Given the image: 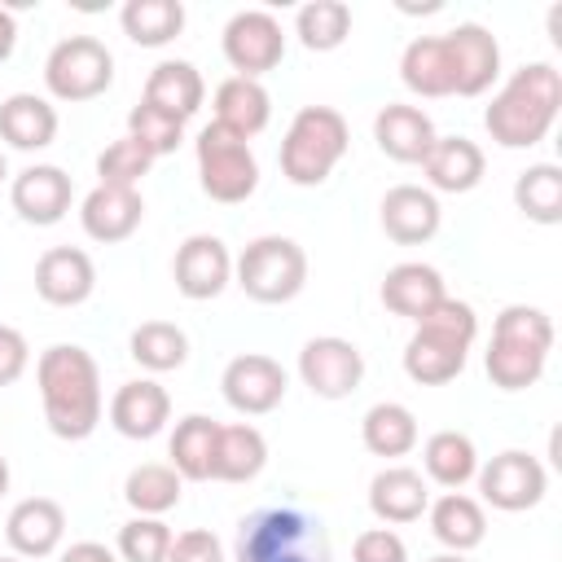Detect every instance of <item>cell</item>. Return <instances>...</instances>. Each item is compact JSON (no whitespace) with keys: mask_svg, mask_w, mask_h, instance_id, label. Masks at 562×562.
<instances>
[{"mask_svg":"<svg viewBox=\"0 0 562 562\" xmlns=\"http://www.w3.org/2000/svg\"><path fill=\"white\" fill-rule=\"evenodd\" d=\"M487 158L470 136H435L430 154L422 158V176L430 193H470L483 184Z\"/></svg>","mask_w":562,"mask_h":562,"instance_id":"23","label":"cell"},{"mask_svg":"<svg viewBox=\"0 0 562 562\" xmlns=\"http://www.w3.org/2000/svg\"><path fill=\"white\" fill-rule=\"evenodd\" d=\"M140 101H149L154 110L189 123L202 110V101H206V83H202L193 61H180V57L176 61H158L149 70V79H145V97Z\"/></svg>","mask_w":562,"mask_h":562,"instance_id":"30","label":"cell"},{"mask_svg":"<svg viewBox=\"0 0 562 562\" xmlns=\"http://www.w3.org/2000/svg\"><path fill=\"white\" fill-rule=\"evenodd\" d=\"M294 35L307 53H334L351 35V9L342 0H307L294 13Z\"/></svg>","mask_w":562,"mask_h":562,"instance_id":"39","label":"cell"},{"mask_svg":"<svg viewBox=\"0 0 562 562\" xmlns=\"http://www.w3.org/2000/svg\"><path fill=\"white\" fill-rule=\"evenodd\" d=\"M9 492V461H4V452H0V496Z\"/></svg>","mask_w":562,"mask_h":562,"instance_id":"48","label":"cell"},{"mask_svg":"<svg viewBox=\"0 0 562 562\" xmlns=\"http://www.w3.org/2000/svg\"><path fill=\"white\" fill-rule=\"evenodd\" d=\"M18 48V18L9 9H0V61H9Z\"/></svg>","mask_w":562,"mask_h":562,"instance_id":"47","label":"cell"},{"mask_svg":"<svg viewBox=\"0 0 562 562\" xmlns=\"http://www.w3.org/2000/svg\"><path fill=\"white\" fill-rule=\"evenodd\" d=\"M479 338V316L465 299H439L413 329V338L404 342V373L417 386H443L452 378H461L470 347Z\"/></svg>","mask_w":562,"mask_h":562,"instance_id":"4","label":"cell"},{"mask_svg":"<svg viewBox=\"0 0 562 562\" xmlns=\"http://www.w3.org/2000/svg\"><path fill=\"white\" fill-rule=\"evenodd\" d=\"M97 290V263L79 246H53L35 259V294L48 307H79Z\"/></svg>","mask_w":562,"mask_h":562,"instance_id":"17","label":"cell"},{"mask_svg":"<svg viewBox=\"0 0 562 562\" xmlns=\"http://www.w3.org/2000/svg\"><path fill=\"white\" fill-rule=\"evenodd\" d=\"M171 422V395L154 378H132L110 400V426L123 439H154Z\"/></svg>","mask_w":562,"mask_h":562,"instance_id":"22","label":"cell"},{"mask_svg":"<svg viewBox=\"0 0 562 562\" xmlns=\"http://www.w3.org/2000/svg\"><path fill=\"white\" fill-rule=\"evenodd\" d=\"M378 294H382V307H386L391 316H404V321H413V325H417L439 299H448L439 268H430V263H422V259H404V263L386 268Z\"/></svg>","mask_w":562,"mask_h":562,"instance_id":"25","label":"cell"},{"mask_svg":"<svg viewBox=\"0 0 562 562\" xmlns=\"http://www.w3.org/2000/svg\"><path fill=\"white\" fill-rule=\"evenodd\" d=\"M422 479L439 483L443 492H461L479 474V448L465 430H435L422 443Z\"/></svg>","mask_w":562,"mask_h":562,"instance_id":"32","label":"cell"},{"mask_svg":"<svg viewBox=\"0 0 562 562\" xmlns=\"http://www.w3.org/2000/svg\"><path fill=\"white\" fill-rule=\"evenodd\" d=\"M171 540H176V531L162 518H140L136 514L119 527L114 553H119V562H167Z\"/></svg>","mask_w":562,"mask_h":562,"instance_id":"40","label":"cell"},{"mask_svg":"<svg viewBox=\"0 0 562 562\" xmlns=\"http://www.w3.org/2000/svg\"><path fill=\"white\" fill-rule=\"evenodd\" d=\"M351 562H408V544L391 527H369L351 544Z\"/></svg>","mask_w":562,"mask_h":562,"instance_id":"43","label":"cell"},{"mask_svg":"<svg viewBox=\"0 0 562 562\" xmlns=\"http://www.w3.org/2000/svg\"><path fill=\"white\" fill-rule=\"evenodd\" d=\"M31 364V347L26 334L13 325H0V386H13Z\"/></svg>","mask_w":562,"mask_h":562,"instance_id":"45","label":"cell"},{"mask_svg":"<svg viewBox=\"0 0 562 562\" xmlns=\"http://www.w3.org/2000/svg\"><path fill=\"white\" fill-rule=\"evenodd\" d=\"M57 562H119V553H114V549H105L101 540H79V544H70Z\"/></svg>","mask_w":562,"mask_h":562,"instance_id":"46","label":"cell"},{"mask_svg":"<svg viewBox=\"0 0 562 562\" xmlns=\"http://www.w3.org/2000/svg\"><path fill=\"white\" fill-rule=\"evenodd\" d=\"M553 351V321L540 307L527 303H509L496 312L492 321V342L483 356V369L492 378V386L501 391H527L544 378Z\"/></svg>","mask_w":562,"mask_h":562,"instance_id":"5","label":"cell"},{"mask_svg":"<svg viewBox=\"0 0 562 562\" xmlns=\"http://www.w3.org/2000/svg\"><path fill=\"white\" fill-rule=\"evenodd\" d=\"M127 351L145 373H171L189 360V334L176 321H145L132 329Z\"/></svg>","mask_w":562,"mask_h":562,"instance_id":"38","label":"cell"},{"mask_svg":"<svg viewBox=\"0 0 562 562\" xmlns=\"http://www.w3.org/2000/svg\"><path fill=\"white\" fill-rule=\"evenodd\" d=\"M180 487H184V479H180L171 465L145 461V465H136V470L123 479V501H127L132 514H140V518H162V514H171V509L180 505Z\"/></svg>","mask_w":562,"mask_h":562,"instance_id":"37","label":"cell"},{"mask_svg":"<svg viewBox=\"0 0 562 562\" xmlns=\"http://www.w3.org/2000/svg\"><path fill=\"white\" fill-rule=\"evenodd\" d=\"M114 83V53L97 35H66L44 57V88L53 101H97Z\"/></svg>","mask_w":562,"mask_h":562,"instance_id":"9","label":"cell"},{"mask_svg":"<svg viewBox=\"0 0 562 562\" xmlns=\"http://www.w3.org/2000/svg\"><path fill=\"white\" fill-rule=\"evenodd\" d=\"M360 443L373 452V457H408L417 448V417L408 404L400 400H382L373 404L364 417H360Z\"/></svg>","mask_w":562,"mask_h":562,"instance_id":"34","label":"cell"},{"mask_svg":"<svg viewBox=\"0 0 562 562\" xmlns=\"http://www.w3.org/2000/svg\"><path fill=\"white\" fill-rule=\"evenodd\" d=\"M220 48H224V61L241 79H259V75H268V70L281 66V57H285V31H281V22L268 9H241V13H233L224 22Z\"/></svg>","mask_w":562,"mask_h":562,"instance_id":"11","label":"cell"},{"mask_svg":"<svg viewBox=\"0 0 562 562\" xmlns=\"http://www.w3.org/2000/svg\"><path fill=\"white\" fill-rule=\"evenodd\" d=\"M285 386H290V378H285L281 360H272V356H263V351H241V356H233V360L224 364V373H220L224 404H228L233 413H241V417H263V413H272V408L285 400Z\"/></svg>","mask_w":562,"mask_h":562,"instance_id":"13","label":"cell"},{"mask_svg":"<svg viewBox=\"0 0 562 562\" xmlns=\"http://www.w3.org/2000/svg\"><path fill=\"white\" fill-rule=\"evenodd\" d=\"M233 562H334V549L321 514L299 501H281L237 522Z\"/></svg>","mask_w":562,"mask_h":562,"instance_id":"3","label":"cell"},{"mask_svg":"<svg viewBox=\"0 0 562 562\" xmlns=\"http://www.w3.org/2000/svg\"><path fill=\"white\" fill-rule=\"evenodd\" d=\"M9 202H13L18 220H26L35 228H53L66 220V211L75 202V184L57 162H31L26 171L13 176Z\"/></svg>","mask_w":562,"mask_h":562,"instance_id":"15","label":"cell"},{"mask_svg":"<svg viewBox=\"0 0 562 562\" xmlns=\"http://www.w3.org/2000/svg\"><path fill=\"white\" fill-rule=\"evenodd\" d=\"M514 206L531 224H562V167L558 162H531L514 180Z\"/></svg>","mask_w":562,"mask_h":562,"instance_id":"36","label":"cell"},{"mask_svg":"<svg viewBox=\"0 0 562 562\" xmlns=\"http://www.w3.org/2000/svg\"><path fill=\"white\" fill-rule=\"evenodd\" d=\"M35 386H40V404H44V422L57 439L79 443L101 426V369L92 360L88 347L79 342H53L48 351H40L35 364Z\"/></svg>","mask_w":562,"mask_h":562,"instance_id":"1","label":"cell"},{"mask_svg":"<svg viewBox=\"0 0 562 562\" xmlns=\"http://www.w3.org/2000/svg\"><path fill=\"white\" fill-rule=\"evenodd\" d=\"M263 465H268V439L259 435V426H250V422L220 426L215 461H211L215 483H250L263 474Z\"/></svg>","mask_w":562,"mask_h":562,"instance_id":"31","label":"cell"},{"mask_svg":"<svg viewBox=\"0 0 562 562\" xmlns=\"http://www.w3.org/2000/svg\"><path fill=\"white\" fill-rule=\"evenodd\" d=\"M171 281L189 303H206L220 299L233 281V255L215 233H193L176 246L171 259Z\"/></svg>","mask_w":562,"mask_h":562,"instance_id":"14","label":"cell"},{"mask_svg":"<svg viewBox=\"0 0 562 562\" xmlns=\"http://www.w3.org/2000/svg\"><path fill=\"white\" fill-rule=\"evenodd\" d=\"M562 110V75L553 61H527L518 66L492 105L483 110V127L501 149H531L540 145Z\"/></svg>","mask_w":562,"mask_h":562,"instance_id":"2","label":"cell"},{"mask_svg":"<svg viewBox=\"0 0 562 562\" xmlns=\"http://www.w3.org/2000/svg\"><path fill=\"white\" fill-rule=\"evenodd\" d=\"M0 140L9 149L35 154L57 140V105L35 92H13L0 101Z\"/></svg>","mask_w":562,"mask_h":562,"instance_id":"26","label":"cell"},{"mask_svg":"<svg viewBox=\"0 0 562 562\" xmlns=\"http://www.w3.org/2000/svg\"><path fill=\"white\" fill-rule=\"evenodd\" d=\"M426 518H430V536L448 549V553H470L487 540V514H483V501L465 496V492H443L426 505Z\"/></svg>","mask_w":562,"mask_h":562,"instance_id":"27","label":"cell"},{"mask_svg":"<svg viewBox=\"0 0 562 562\" xmlns=\"http://www.w3.org/2000/svg\"><path fill=\"white\" fill-rule=\"evenodd\" d=\"M378 220H382V233L395 241V246H426L439 224H443V211H439V198L422 184H395L386 189L382 206H378Z\"/></svg>","mask_w":562,"mask_h":562,"instance_id":"19","label":"cell"},{"mask_svg":"<svg viewBox=\"0 0 562 562\" xmlns=\"http://www.w3.org/2000/svg\"><path fill=\"white\" fill-rule=\"evenodd\" d=\"M127 136H132L149 158H162V154H176V149L184 145V123L171 119V114H162V110H154L149 101H140V105H132V114H127Z\"/></svg>","mask_w":562,"mask_h":562,"instance_id":"41","label":"cell"},{"mask_svg":"<svg viewBox=\"0 0 562 562\" xmlns=\"http://www.w3.org/2000/svg\"><path fill=\"white\" fill-rule=\"evenodd\" d=\"M299 378L316 400H347L364 382V351L338 334L307 338L299 351Z\"/></svg>","mask_w":562,"mask_h":562,"instance_id":"12","label":"cell"},{"mask_svg":"<svg viewBox=\"0 0 562 562\" xmlns=\"http://www.w3.org/2000/svg\"><path fill=\"white\" fill-rule=\"evenodd\" d=\"M215 119L211 123H220V127H228L233 136H241V140H250V136H259L263 127H268V119H272V97H268V88L259 83V79H241V75H228L220 88H215Z\"/></svg>","mask_w":562,"mask_h":562,"instance_id":"28","label":"cell"},{"mask_svg":"<svg viewBox=\"0 0 562 562\" xmlns=\"http://www.w3.org/2000/svg\"><path fill=\"white\" fill-rule=\"evenodd\" d=\"M145 220V198L140 189H119V184H97L92 193H83L79 202V224L92 241L114 246L127 241Z\"/></svg>","mask_w":562,"mask_h":562,"instance_id":"20","label":"cell"},{"mask_svg":"<svg viewBox=\"0 0 562 562\" xmlns=\"http://www.w3.org/2000/svg\"><path fill=\"white\" fill-rule=\"evenodd\" d=\"M474 483H479L483 505H492L501 514H522V509H536L544 501L549 470L540 465V457H531L522 448H505V452H496L492 461L479 465Z\"/></svg>","mask_w":562,"mask_h":562,"instance_id":"10","label":"cell"},{"mask_svg":"<svg viewBox=\"0 0 562 562\" xmlns=\"http://www.w3.org/2000/svg\"><path fill=\"white\" fill-rule=\"evenodd\" d=\"M9 180V158H4V149H0V184Z\"/></svg>","mask_w":562,"mask_h":562,"instance_id":"50","label":"cell"},{"mask_svg":"<svg viewBox=\"0 0 562 562\" xmlns=\"http://www.w3.org/2000/svg\"><path fill=\"white\" fill-rule=\"evenodd\" d=\"M452 53V97H483L501 79V44L483 22H457L448 35Z\"/></svg>","mask_w":562,"mask_h":562,"instance_id":"16","label":"cell"},{"mask_svg":"<svg viewBox=\"0 0 562 562\" xmlns=\"http://www.w3.org/2000/svg\"><path fill=\"white\" fill-rule=\"evenodd\" d=\"M400 79L413 97H452V53L443 35H417L400 53Z\"/></svg>","mask_w":562,"mask_h":562,"instance_id":"29","label":"cell"},{"mask_svg":"<svg viewBox=\"0 0 562 562\" xmlns=\"http://www.w3.org/2000/svg\"><path fill=\"white\" fill-rule=\"evenodd\" d=\"M119 26L140 48H162L184 31V4L180 0H127L119 9Z\"/></svg>","mask_w":562,"mask_h":562,"instance_id":"35","label":"cell"},{"mask_svg":"<svg viewBox=\"0 0 562 562\" xmlns=\"http://www.w3.org/2000/svg\"><path fill=\"white\" fill-rule=\"evenodd\" d=\"M430 562H470L465 553H439V558H430Z\"/></svg>","mask_w":562,"mask_h":562,"instance_id":"49","label":"cell"},{"mask_svg":"<svg viewBox=\"0 0 562 562\" xmlns=\"http://www.w3.org/2000/svg\"><path fill=\"white\" fill-rule=\"evenodd\" d=\"M149 167H154V158H149L132 136H123V140H114V145H105V149L97 154V184L140 189V180L149 176Z\"/></svg>","mask_w":562,"mask_h":562,"instance_id":"42","label":"cell"},{"mask_svg":"<svg viewBox=\"0 0 562 562\" xmlns=\"http://www.w3.org/2000/svg\"><path fill=\"white\" fill-rule=\"evenodd\" d=\"M435 123L422 105H404V101H391L373 114V140L378 149L391 158V162H404V167H422V158L430 154L435 145Z\"/></svg>","mask_w":562,"mask_h":562,"instance_id":"21","label":"cell"},{"mask_svg":"<svg viewBox=\"0 0 562 562\" xmlns=\"http://www.w3.org/2000/svg\"><path fill=\"white\" fill-rule=\"evenodd\" d=\"M426 505H430V487H426L422 470H413V465H386L369 479V509L386 527L417 522L426 514Z\"/></svg>","mask_w":562,"mask_h":562,"instance_id":"24","label":"cell"},{"mask_svg":"<svg viewBox=\"0 0 562 562\" xmlns=\"http://www.w3.org/2000/svg\"><path fill=\"white\" fill-rule=\"evenodd\" d=\"M215 439H220V422H211L206 413L180 417L171 439H167L171 470L180 479H189V483H206L211 479V461H215Z\"/></svg>","mask_w":562,"mask_h":562,"instance_id":"33","label":"cell"},{"mask_svg":"<svg viewBox=\"0 0 562 562\" xmlns=\"http://www.w3.org/2000/svg\"><path fill=\"white\" fill-rule=\"evenodd\" d=\"M0 562H22V558H0Z\"/></svg>","mask_w":562,"mask_h":562,"instance_id":"51","label":"cell"},{"mask_svg":"<svg viewBox=\"0 0 562 562\" xmlns=\"http://www.w3.org/2000/svg\"><path fill=\"white\" fill-rule=\"evenodd\" d=\"M351 149V127L334 105H303L281 136V176L294 189H316Z\"/></svg>","mask_w":562,"mask_h":562,"instance_id":"6","label":"cell"},{"mask_svg":"<svg viewBox=\"0 0 562 562\" xmlns=\"http://www.w3.org/2000/svg\"><path fill=\"white\" fill-rule=\"evenodd\" d=\"M233 281L255 303H268V307L290 303L307 285V255L294 237L263 233V237L246 241V250L233 259Z\"/></svg>","mask_w":562,"mask_h":562,"instance_id":"7","label":"cell"},{"mask_svg":"<svg viewBox=\"0 0 562 562\" xmlns=\"http://www.w3.org/2000/svg\"><path fill=\"white\" fill-rule=\"evenodd\" d=\"M193 158H198V184L211 202L237 206L259 189V158L250 149V140L233 136L220 123H206L193 140Z\"/></svg>","mask_w":562,"mask_h":562,"instance_id":"8","label":"cell"},{"mask_svg":"<svg viewBox=\"0 0 562 562\" xmlns=\"http://www.w3.org/2000/svg\"><path fill=\"white\" fill-rule=\"evenodd\" d=\"M61 536H66V509L53 496H26L4 518V540L22 562L53 558L61 549Z\"/></svg>","mask_w":562,"mask_h":562,"instance_id":"18","label":"cell"},{"mask_svg":"<svg viewBox=\"0 0 562 562\" xmlns=\"http://www.w3.org/2000/svg\"><path fill=\"white\" fill-rule=\"evenodd\" d=\"M167 562H224V544H220L215 531H206V527H189V531H180V536L171 540Z\"/></svg>","mask_w":562,"mask_h":562,"instance_id":"44","label":"cell"}]
</instances>
